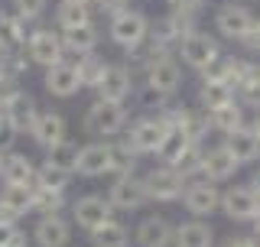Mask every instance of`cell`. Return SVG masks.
Listing matches in <instances>:
<instances>
[{
    "instance_id": "1",
    "label": "cell",
    "mask_w": 260,
    "mask_h": 247,
    "mask_svg": "<svg viewBox=\"0 0 260 247\" xmlns=\"http://www.w3.org/2000/svg\"><path fill=\"white\" fill-rule=\"evenodd\" d=\"M108 36H111L114 46L127 49V52H137V49L150 39V20H146L140 10H130V7H124L120 13L111 16Z\"/></svg>"
},
{
    "instance_id": "2",
    "label": "cell",
    "mask_w": 260,
    "mask_h": 247,
    "mask_svg": "<svg viewBox=\"0 0 260 247\" xmlns=\"http://www.w3.org/2000/svg\"><path fill=\"white\" fill-rule=\"evenodd\" d=\"M127 123V108L120 101H104L98 98L91 108L85 111V130L91 137H114Z\"/></svg>"
},
{
    "instance_id": "3",
    "label": "cell",
    "mask_w": 260,
    "mask_h": 247,
    "mask_svg": "<svg viewBox=\"0 0 260 247\" xmlns=\"http://www.w3.org/2000/svg\"><path fill=\"white\" fill-rule=\"evenodd\" d=\"M146 85L156 88L162 95H176L182 85V69L169 52H159L156 46H150V62H146Z\"/></svg>"
},
{
    "instance_id": "4",
    "label": "cell",
    "mask_w": 260,
    "mask_h": 247,
    "mask_svg": "<svg viewBox=\"0 0 260 247\" xmlns=\"http://www.w3.org/2000/svg\"><path fill=\"white\" fill-rule=\"evenodd\" d=\"M179 49V59H182L189 69H195V72H205L211 62L221 55V46H218V39L215 36H208V33H189V36L182 39V43L176 46Z\"/></svg>"
},
{
    "instance_id": "5",
    "label": "cell",
    "mask_w": 260,
    "mask_h": 247,
    "mask_svg": "<svg viewBox=\"0 0 260 247\" xmlns=\"http://www.w3.org/2000/svg\"><path fill=\"white\" fill-rule=\"evenodd\" d=\"M182 205H185L189 215H199V218L215 215V211L221 208V189H218V182L199 176V179H192V182H185Z\"/></svg>"
},
{
    "instance_id": "6",
    "label": "cell",
    "mask_w": 260,
    "mask_h": 247,
    "mask_svg": "<svg viewBox=\"0 0 260 247\" xmlns=\"http://www.w3.org/2000/svg\"><path fill=\"white\" fill-rule=\"evenodd\" d=\"M254 10L250 7L238 4V0H228V4H221L215 10V29L221 33L224 39H231V43H241L244 36H247L250 23H254Z\"/></svg>"
},
{
    "instance_id": "7",
    "label": "cell",
    "mask_w": 260,
    "mask_h": 247,
    "mask_svg": "<svg viewBox=\"0 0 260 247\" xmlns=\"http://www.w3.org/2000/svg\"><path fill=\"white\" fill-rule=\"evenodd\" d=\"M26 55L32 65H43V69H52V65L65 62V46H62V33L52 29H36L26 39Z\"/></svg>"
},
{
    "instance_id": "8",
    "label": "cell",
    "mask_w": 260,
    "mask_h": 247,
    "mask_svg": "<svg viewBox=\"0 0 260 247\" xmlns=\"http://www.w3.org/2000/svg\"><path fill=\"white\" fill-rule=\"evenodd\" d=\"M221 211L231 221H254L260 215V195L250 186H231L221 192Z\"/></svg>"
},
{
    "instance_id": "9",
    "label": "cell",
    "mask_w": 260,
    "mask_h": 247,
    "mask_svg": "<svg viewBox=\"0 0 260 247\" xmlns=\"http://www.w3.org/2000/svg\"><path fill=\"white\" fill-rule=\"evenodd\" d=\"M143 186H146V195L156 199V202H176V199H182V192H185V179L179 176L173 166L150 169L143 176Z\"/></svg>"
},
{
    "instance_id": "10",
    "label": "cell",
    "mask_w": 260,
    "mask_h": 247,
    "mask_svg": "<svg viewBox=\"0 0 260 247\" xmlns=\"http://www.w3.org/2000/svg\"><path fill=\"white\" fill-rule=\"evenodd\" d=\"M166 130H169V120L162 117V114L159 117H140L134 127H130L127 143L134 146L137 153H156L162 137H166Z\"/></svg>"
},
{
    "instance_id": "11",
    "label": "cell",
    "mask_w": 260,
    "mask_h": 247,
    "mask_svg": "<svg viewBox=\"0 0 260 247\" xmlns=\"http://www.w3.org/2000/svg\"><path fill=\"white\" fill-rule=\"evenodd\" d=\"M108 199H111L114 208H120V211H137V208H143V205L150 202V195H146L143 179L117 176L111 182V189H108Z\"/></svg>"
},
{
    "instance_id": "12",
    "label": "cell",
    "mask_w": 260,
    "mask_h": 247,
    "mask_svg": "<svg viewBox=\"0 0 260 247\" xmlns=\"http://www.w3.org/2000/svg\"><path fill=\"white\" fill-rule=\"evenodd\" d=\"M72 215H75L78 228L94 231V228L108 225L114 218V205H111V199H104V195H85V199H78L72 205Z\"/></svg>"
},
{
    "instance_id": "13",
    "label": "cell",
    "mask_w": 260,
    "mask_h": 247,
    "mask_svg": "<svg viewBox=\"0 0 260 247\" xmlns=\"http://www.w3.org/2000/svg\"><path fill=\"white\" fill-rule=\"evenodd\" d=\"M130 95H134V75H130V69H124V65H108L101 81H98V98L124 104Z\"/></svg>"
},
{
    "instance_id": "14",
    "label": "cell",
    "mask_w": 260,
    "mask_h": 247,
    "mask_svg": "<svg viewBox=\"0 0 260 247\" xmlns=\"http://www.w3.org/2000/svg\"><path fill=\"white\" fill-rule=\"evenodd\" d=\"M46 91L52 95V98H72V95H78L81 88V75H78V69L75 65H69V62H59V65H52V69H46Z\"/></svg>"
},
{
    "instance_id": "15",
    "label": "cell",
    "mask_w": 260,
    "mask_h": 247,
    "mask_svg": "<svg viewBox=\"0 0 260 247\" xmlns=\"http://www.w3.org/2000/svg\"><path fill=\"white\" fill-rule=\"evenodd\" d=\"M29 134L32 140H36L39 146H55L59 140H65V134H69V127H65V117L59 111H39L36 114V120H32V127H29Z\"/></svg>"
},
{
    "instance_id": "16",
    "label": "cell",
    "mask_w": 260,
    "mask_h": 247,
    "mask_svg": "<svg viewBox=\"0 0 260 247\" xmlns=\"http://www.w3.org/2000/svg\"><path fill=\"white\" fill-rule=\"evenodd\" d=\"M224 150L231 153L234 160H238V166L257 163V160H260V137H257L250 127L231 130V134H224Z\"/></svg>"
},
{
    "instance_id": "17",
    "label": "cell",
    "mask_w": 260,
    "mask_h": 247,
    "mask_svg": "<svg viewBox=\"0 0 260 247\" xmlns=\"http://www.w3.org/2000/svg\"><path fill=\"white\" fill-rule=\"evenodd\" d=\"M238 169H241L238 160L224 150V143L221 146H211V150L202 153V176L211 179V182H228Z\"/></svg>"
},
{
    "instance_id": "18",
    "label": "cell",
    "mask_w": 260,
    "mask_h": 247,
    "mask_svg": "<svg viewBox=\"0 0 260 247\" xmlns=\"http://www.w3.org/2000/svg\"><path fill=\"white\" fill-rule=\"evenodd\" d=\"M0 179H4V186H32L36 182V166L23 153H4V160H0Z\"/></svg>"
},
{
    "instance_id": "19",
    "label": "cell",
    "mask_w": 260,
    "mask_h": 247,
    "mask_svg": "<svg viewBox=\"0 0 260 247\" xmlns=\"http://www.w3.org/2000/svg\"><path fill=\"white\" fill-rule=\"evenodd\" d=\"M69 237H72V228L59 215H43L36 221V228H32V241L39 247H65Z\"/></svg>"
},
{
    "instance_id": "20",
    "label": "cell",
    "mask_w": 260,
    "mask_h": 247,
    "mask_svg": "<svg viewBox=\"0 0 260 247\" xmlns=\"http://www.w3.org/2000/svg\"><path fill=\"white\" fill-rule=\"evenodd\" d=\"M137 244L140 247H169V244H176V228L166 218L150 215L137 228Z\"/></svg>"
},
{
    "instance_id": "21",
    "label": "cell",
    "mask_w": 260,
    "mask_h": 247,
    "mask_svg": "<svg viewBox=\"0 0 260 247\" xmlns=\"http://www.w3.org/2000/svg\"><path fill=\"white\" fill-rule=\"evenodd\" d=\"M75 172L78 176H88V179L111 172V143H88V146H81Z\"/></svg>"
},
{
    "instance_id": "22",
    "label": "cell",
    "mask_w": 260,
    "mask_h": 247,
    "mask_svg": "<svg viewBox=\"0 0 260 247\" xmlns=\"http://www.w3.org/2000/svg\"><path fill=\"white\" fill-rule=\"evenodd\" d=\"M98 43H101V33H98L94 23H81V26L62 29V46L65 52H75V55H88L94 52Z\"/></svg>"
},
{
    "instance_id": "23",
    "label": "cell",
    "mask_w": 260,
    "mask_h": 247,
    "mask_svg": "<svg viewBox=\"0 0 260 247\" xmlns=\"http://www.w3.org/2000/svg\"><path fill=\"white\" fill-rule=\"evenodd\" d=\"M199 101H202V111H218V108H224V104L238 101V91H234V85H228V81L205 78L202 88H199Z\"/></svg>"
},
{
    "instance_id": "24",
    "label": "cell",
    "mask_w": 260,
    "mask_h": 247,
    "mask_svg": "<svg viewBox=\"0 0 260 247\" xmlns=\"http://www.w3.org/2000/svg\"><path fill=\"white\" fill-rule=\"evenodd\" d=\"M208 114V127L218 130V134H231V130H241L247 127V117H244V104L241 101H231L218 111H205Z\"/></svg>"
},
{
    "instance_id": "25",
    "label": "cell",
    "mask_w": 260,
    "mask_h": 247,
    "mask_svg": "<svg viewBox=\"0 0 260 247\" xmlns=\"http://www.w3.org/2000/svg\"><path fill=\"white\" fill-rule=\"evenodd\" d=\"M36 114H39V108H36V101H32V98L26 95V91H16V98L10 104H7L4 108V117L13 123L16 130H29L32 127V120H36Z\"/></svg>"
},
{
    "instance_id": "26",
    "label": "cell",
    "mask_w": 260,
    "mask_h": 247,
    "mask_svg": "<svg viewBox=\"0 0 260 247\" xmlns=\"http://www.w3.org/2000/svg\"><path fill=\"white\" fill-rule=\"evenodd\" d=\"M55 23H59V29L91 23V4L88 0H59L55 4Z\"/></svg>"
},
{
    "instance_id": "27",
    "label": "cell",
    "mask_w": 260,
    "mask_h": 247,
    "mask_svg": "<svg viewBox=\"0 0 260 247\" xmlns=\"http://www.w3.org/2000/svg\"><path fill=\"white\" fill-rule=\"evenodd\" d=\"M211 244H215V231L199 218L176 228V247H211Z\"/></svg>"
},
{
    "instance_id": "28",
    "label": "cell",
    "mask_w": 260,
    "mask_h": 247,
    "mask_svg": "<svg viewBox=\"0 0 260 247\" xmlns=\"http://www.w3.org/2000/svg\"><path fill=\"white\" fill-rule=\"evenodd\" d=\"M26 46V20L20 13H0V49Z\"/></svg>"
},
{
    "instance_id": "29",
    "label": "cell",
    "mask_w": 260,
    "mask_h": 247,
    "mask_svg": "<svg viewBox=\"0 0 260 247\" xmlns=\"http://www.w3.org/2000/svg\"><path fill=\"white\" fill-rule=\"evenodd\" d=\"M192 143H195V140L185 134V130L169 127V130H166V137H162V143H159V150H156V156H159L162 163H166V166H173V163H176L185 150H189Z\"/></svg>"
},
{
    "instance_id": "30",
    "label": "cell",
    "mask_w": 260,
    "mask_h": 247,
    "mask_svg": "<svg viewBox=\"0 0 260 247\" xmlns=\"http://www.w3.org/2000/svg\"><path fill=\"white\" fill-rule=\"evenodd\" d=\"M91 247H130V231L120 221H108V225L91 231Z\"/></svg>"
},
{
    "instance_id": "31",
    "label": "cell",
    "mask_w": 260,
    "mask_h": 247,
    "mask_svg": "<svg viewBox=\"0 0 260 247\" xmlns=\"http://www.w3.org/2000/svg\"><path fill=\"white\" fill-rule=\"evenodd\" d=\"M72 176L75 172H69V169H62V166H52V163H43V166L36 169V182L32 186H39V189H52V192H65L72 182Z\"/></svg>"
},
{
    "instance_id": "32",
    "label": "cell",
    "mask_w": 260,
    "mask_h": 247,
    "mask_svg": "<svg viewBox=\"0 0 260 247\" xmlns=\"http://www.w3.org/2000/svg\"><path fill=\"white\" fill-rule=\"evenodd\" d=\"M32 199H36V186H7L4 192H0V202H4L7 208H13L16 215L32 211Z\"/></svg>"
},
{
    "instance_id": "33",
    "label": "cell",
    "mask_w": 260,
    "mask_h": 247,
    "mask_svg": "<svg viewBox=\"0 0 260 247\" xmlns=\"http://www.w3.org/2000/svg\"><path fill=\"white\" fill-rule=\"evenodd\" d=\"M46 153H49L46 160L52 163V166H62V169L75 172V166H78V153H81V146L75 143V140H69V137H65V140H59V143H55V146H49Z\"/></svg>"
},
{
    "instance_id": "34",
    "label": "cell",
    "mask_w": 260,
    "mask_h": 247,
    "mask_svg": "<svg viewBox=\"0 0 260 247\" xmlns=\"http://www.w3.org/2000/svg\"><path fill=\"white\" fill-rule=\"evenodd\" d=\"M137 153L134 146L127 143H111V172L114 176H134V166H137Z\"/></svg>"
},
{
    "instance_id": "35",
    "label": "cell",
    "mask_w": 260,
    "mask_h": 247,
    "mask_svg": "<svg viewBox=\"0 0 260 247\" xmlns=\"http://www.w3.org/2000/svg\"><path fill=\"white\" fill-rule=\"evenodd\" d=\"M78 75H81V85L85 88H98V81H101V75H104V59L101 55H94V52H88V55H78Z\"/></svg>"
},
{
    "instance_id": "36",
    "label": "cell",
    "mask_w": 260,
    "mask_h": 247,
    "mask_svg": "<svg viewBox=\"0 0 260 247\" xmlns=\"http://www.w3.org/2000/svg\"><path fill=\"white\" fill-rule=\"evenodd\" d=\"M202 153H205V150H199V143H192L189 150H185V153L173 163V169L185 179V182H192V179L202 176Z\"/></svg>"
},
{
    "instance_id": "37",
    "label": "cell",
    "mask_w": 260,
    "mask_h": 247,
    "mask_svg": "<svg viewBox=\"0 0 260 247\" xmlns=\"http://www.w3.org/2000/svg\"><path fill=\"white\" fill-rule=\"evenodd\" d=\"M62 205H65V192H52V189H39L36 186L32 211H39V215H59Z\"/></svg>"
},
{
    "instance_id": "38",
    "label": "cell",
    "mask_w": 260,
    "mask_h": 247,
    "mask_svg": "<svg viewBox=\"0 0 260 247\" xmlns=\"http://www.w3.org/2000/svg\"><path fill=\"white\" fill-rule=\"evenodd\" d=\"M238 101L247 104V108H254V111H260V65L238 85Z\"/></svg>"
},
{
    "instance_id": "39",
    "label": "cell",
    "mask_w": 260,
    "mask_h": 247,
    "mask_svg": "<svg viewBox=\"0 0 260 247\" xmlns=\"http://www.w3.org/2000/svg\"><path fill=\"white\" fill-rule=\"evenodd\" d=\"M49 0H13V13H20L23 20H39L46 13Z\"/></svg>"
},
{
    "instance_id": "40",
    "label": "cell",
    "mask_w": 260,
    "mask_h": 247,
    "mask_svg": "<svg viewBox=\"0 0 260 247\" xmlns=\"http://www.w3.org/2000/svg\"><path fill=\"white\" fill-rule=\"evenodd\" d=\"M16 91H20V88H16V78L4 72V75H0V114H4V108L16 98Z\"/></svg>"
},
{
    "instance_id": "41",
    "label": "cell",
    "mask_w": 260,
    "mask_h": 247,
    "mask_svg": "<svg viewBox=\"0 0 260 247\" xmlns=\"http://www.w3.org/2000/svg\"><path fill=\"white\" fill-rule=\"evenodd\" d=\"M16 134H20V130H16V127H13V123L7 120V117L0 120V156L13 150V143H16Z\"/></svg>"
},
{
    "instance_id": "42",
    "label": "cell",
    "mask_w": 260,
    "mask_h": 247,
    "mask_svg": "<svg viewBox=\"0 0 260 247\" xmlns=\"http://www.w3.org/2000/svg\"><path fill=\"white\" fill-rule=\"evenodd\" d=\"M241 46L247 49L250 55H260V16H254V23H250V29H247V36L241 39Z\"/></svg>"
},
{
    "instance_id": "43",
    "label": "cell",
    "mask_w": 260,
    "mask_h": 247,
    "mask_svg": "<svg viewBox=\"0 0 260 247\" xmlns=\"http://www.w3.org/2000/svg\"><path fill=\"white\" fill-rule=\"evenodd\" d=\"M173 10H192V13H199V7L205 4V0H166Z\"/></svg>"
},
{
    "instance_id": "44",
    "label": "cell",
    "mask_w": 260,
    "mask_h": 247,
    "mask_svg": "<svg viewBox=\"0 0 260 247\" xmlns=\"http://www.w3.org/2000/svg\"><path fill=\"white\" fill-rule=\"evenodd\" d=\"M224 247H260V244H257V237H244L241 234V237H228Z\"/></svg>"
},
{
    "instance_id": "45",
    "label": "cell",
    "mask_w": 260,
    "mask_h": 247,
    "mask_svg": "<svg viewBox=\"0 0 260 247\" xmlns=\"http://www.w3.org/2000/svg\"><path fill=\"white\" fill-rule=\"evenodd\" d=\"M16 218H20V215H16L13 208H7V205L0 202V225H16Z\"/></svg>"
},
{
    "instance_id": "46",
    "label": "cell",
    "mask_w": 260,
    "mask_h": 247,
    "mask_svg": "<svg viewBox=\"0 0 260 247\" xmlns=\"http://www.w3.org/2000/svg\"><path fill=\"white\" fill-rule=\"evenodd\" d=\"M247 127H250V130H254V134L260 137V111L254 114V120H250V123H247Z\"/></svg>"
},
{
    "instance_id": "47",
    "label": "cell",
    "mask_w": 260,
    "mask_h": 247,
    "mask_svg": "<svg viewBox=\"0 0 260 247\" xmlns=\"http://www.w3.org/2000/svg\"><path fill=\"white\" fill-rule=\"evenodd\" d=\"M247 186H250V189H254V192L260 195V169L254 172V179H250V182H247Z\"/></svg>"
},
{
    "instance_id": "48",
    "label": "cell",
    "mask_w": 260,
    "mask_h": 247,
    "mask_svg": "<svg viewBox=\"0 0 260 247\" xmlns=\"http://www.w3.org/2000/svg\"><path fill=\"white\" fill-rule=\"evenodd\" d=\"M4 72H7V55L0 52V75H4Z\"/></svg>"
},
{
    "instance_id": "49",
    "label": "cell",
    "mask_w": 260,
    "mask_h": 247,
    "mask_svg": "<svg viewBox=\"0 0 260 247\" xmlns=\"http://www.w3.org/2000/svg\"><path fill=\"white\" fill-rule=\"evenodd\" d=\"M250 225H254V231H257V237H260V215H257L254 221H250Z\"/></svg>"
},
{
    "instance_id": "50",
    "label": "cell",
    "mask_w": 260,
    "mask_h": 247,
    "mask_svg": "<svg viewBox=\"0 0 260 247\" xmlns=\"http://www.w3.org/2000/svg\"><path fill=\"white\" fill-rule=\"evenodd\" d=\"M0 120H4V114H0Z\"/></svg>"
},
{
    "instance_id": "51",
    "label": "cell",
    "mask_w": 260,
    "mask_h": 247,
    "mask_svg": "<svg viewBox=\"0 0 260 247\" xmlns=\"http://www.w3.org/2000/svg\"><path fill=\"white\" fill-rule=\"evenodd\" d=\"M88 4H94V0H88Z\"/></svg>"
},
{
    "instance_id": "52",
    "label": "cell",
    "mask_w": 260,
    "mask_h": 247,
    "mask_svg": "<svg viewBox=\"0 0 260 247\" xmlns=\"http://www.w3.org/2000/svg\"><path fill=\"white\" fill-rule=\"evenodd\" d=\"M0 160H4V156H0Z\"/></svg>"
},
{
    "instance_id": "53",
    "label": "cell",
    "mask_w": 260,
    "mask_h": 247,
    "mask_svg": "<svg viewBox=\"0 0 260 247\" xmlns=\"http://www.w3.org/2000/svg\"><path fill=\"white\" fill-rule=\"evenodd\" d=\"M257 241H260V237H257Z\"/></svg>"
}]
</instances>
